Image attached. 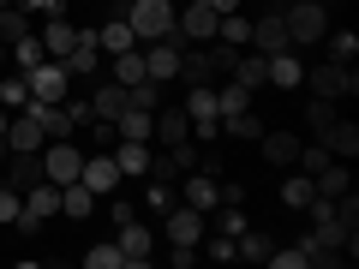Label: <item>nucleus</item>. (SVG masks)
Returning a JSON list of instances; mask_svg holds the SVG:
<instances>
[{"instance_id":"obj_1","label":"nucleus","mask_w":359,"mask_h":269,"mask_svg":"<svg viewBox=\"0 0 359 269\" xmlns=\"http://www.w3.org/2000/svg\"><path fill=\"white\" fill-rule=\"evenodd\" d=\"M233 54L240 48H228V42H192V54H180V84L192 90V84H222V78L233 72Z\"/></svg>"},{"instance_id":"obj_2","label":"nucleus","mask_w":359,"mask_h":269,"mask_svg":"<svg viewBox=\"0 0 359 269\" xmlns=\"http://www.w3.org/2000/svg\"><path fill=\"white\" fill-rule=\"evenodd\" d=\"M174 13H180L174 0H132L120 18L132 25V36H138V42H162V36H174Z\"/></svg>"},{"instance_id":"obj_3","label":"nucleus","mask_w":359,"mask_h":269,"mask_svg":"<svg viewBox=\"0 0 359 269\" xmlns=\"http://www.w3.org/2000/svg\"><path fill=\"white\" fill-rule=\"evenodd\" d=\"M282 25H287V42H294V48L330 36V13H323V0H294V13H282Z\"/></svg>"},{"instance_id":"obj_4","label":"nucleus","mask_w":359,"mask_h":269,"mask_svg":"<svg viewBox=\"0 0 359 269\" xmlns=\"http://www.w3.org/2000/svg\"><path fill=\"white\" fill-rule=\"evenodd\" d=\"M78 167H84V150H78L72 138H48V144H42V179H54V186H72Z\"/></svg>"},{"instance_id":"obj_5","label":"nucleus","mask_w":359,"mask_h":269,"mask_svg":"<svg viewBox=\"0 0 359 269\" xmlns=\"http://www.w3.org/2000/svg\"><path fill=\"white\" fill-rule=\"evenodd\" d=\"M306 84H311V96H330V102H335V96H353V90H359V72L347 60H323V66L306 72Z\"/></svg>"},{"instance_id":"obj_6","label":"nucleus","mask_w":359,"mask_h":269,"mask_svg":"<svg viewBox=\"0 0 359 269\" xmlns=\"http://www.w3.org/2000/svg\"><path fill=\"white\" fill-rule=\"evenodd\" d=\"M25 84H30V102H66V84H72V72H66L60 60H36L25 72Z\"/></svg>"},{"instance_id":"obj_7","label":"nucleus","mask_w":359,"mask_h":269,"mask_svg":"<svg viewBox=\"0 0 359 269\" xmlns=\"http://www.w3.org/2000/svg\"><path fill=\"white\" fill-rule=\"evenodd\" d=\"M216 6H210V0H192V6H186V13H174V36L180 42H210L216 36Z\"/></svg>"},{"instance_id":"obj_8","label":"nucleus","mask_w":359,"mask_h":269,"mask_svg":"<svg viewBox=\"0 0 359 269\" xmlns=\"http://www.w3.org/2000/svg\"><path fill=\"white\" fill-rule=\"evenodd\" d=\"M180 54H186V42H180V36L144 42V72H150L156 84H168V78H180Z\"/></svg>"},{"instance_id":"obj_9","label":"nucleus","mask_w":359,"mask_h":269,"mask_svg":"<svg viewBox=\"0 0 359 269\" xmlns=\"http://www.w3.org/2000/svg\"><path fill=\"white\" fill-rule=\"evenodd\" d=\"M162 233H168V245H198V240H204V209L174 204V209L162 216Z\"/></svg>"},{"instance_id":"obj_10","label":"nucleus","mask_w":359,"mask_h":269,"mask_svg":"<svg viewBox=\"0 0 359 269\" xmlns=\"http://www.w3.org/2000/svg\"><path fill=\"white\" fill-rule=\"evenodd\" d=\"M78 179H84V186H90L96 198H108V192H120V179H126V174H120V162H114V156H84Z\"/></svg>"},{"instance_id":"obj_11","label":"nucleus","mask_w":359,"mask_h":269,"mask_svg":"<svg viewBox=\"0 0 359 269\" xmlns=\"http://www.w3.org/2000/svg\"><path fill=\"white\" fill-rule=\"evenodd\" d=\"M180 204H192V209H216L222 204V179L216 174H204V167H192V174H186V186H180Z\"/></svg>"},{"instance_id":"obj_12","label":"nucleus","mask_w":359,"mask_h":269,"mask_svg":"<svg viewBox=\"0 0 359 269\" xmlns=\"http://www.w3.org/2000/svg\"><path fill=\"white\" fill-rule=\"evenodd\" d=\"M114 245H120V257H126L132 269H144V263H150V251H156V233L144 228L138 216H132L126 228H120V240H114Z\"/></svg>"},{"instance_id":"obj_13","label":"nucleus","mask_w":359,"mask_h":269,"mask_svg":"<svg viewBox=\"0 0 359 269\" xmlns=\"http://www.w3.org/2000/svg\"><path fill=\"white\" fill-rule=\"evenodd\" d=\"M60 66H66L72 78H90V72H96V66H102V48H96V30H78V42L60 54Z\"/></svg>"},{"instance_id":"obj_14","label":"nucleus","mask_w":359,"mask_h":269,"mask_svg":"<svg viewBox=\"0 0 359 269\" xmlns=\"http://www.w3.org/2000/svg\"><path fill=\"white\" fill-rule=\"evenodd\" d=\"M0 167H6V186H13V192H30L42 179V150H13Z\"/></svg>"},{"instance_id":"obj_15","label":"nucleus","mask_w":359,"mask_h":269,"mask_svg":"<svg viewBox=\"0 0 359 269\" xmlns=\"http://www.w3.org/2000/svg\"><path fill=\"white\" fill-rule=\"evenodd\" d=\"M257 150L269 167H294L299 162V132H257Z\"/></svg>"},{"instance_id":"obj_16","label":"nucleus","mask_w":359,"mask_h":269,"mask_svg":"<svg viewBox=\"0 0 359 269\" xmlns=\"http://www.w3.org/2000/svg\"><path fill=\"white\" fill-rule=\"evenodd\" d=\"M42 144H48V132H42L36 120H30L25 108H18V114L6 120V156H13V150H42Z\"/></svg>"},{"instance_id":"obj_17","label":"nucleus","mask_w":359,"mask_h":269,"mask_svg":"<svg viewBox=\"0 0 359 269\" xmlns=\"http://www.w3.org/2000/svg\"><path fill=\"white\" fill-rule=\"evenodd\" d=\"M252 48H257V54H282V48H294V42H287V25H282V13L252 18Z\"/></svg>"},{"instance_id":"obj_18","label":"nucleus","mask_w":359,"mask_h":269,"mask_svg":"<svg viewBox=\"0 0 359 269\" xmlns=\"http://www.w3.org/2000/svg\"><path fill=\"white\" fill-rule=\"evenodd\" d=\"M25 114L36 120L48 138H72V114H66V102H25Z\"/></svg>"},{"instance_id":"obj_19","label":"nucleus","mask_w":359,"mask_h":269,"mask_svg":"<svg viewBox=\"0 0 359 269\" xmlns=\"http://www.w3.org/2000/svg\"><path fill=\"white\" fill-rule=\"evenodd\" d=\"M269 84H276V90H299V84H306V66H299V48H282V54H269Z\"/></svg>"},{"instance_id":"obj_20","label":"nucleus","mask_w":359,"mask_h":269,"mask_svg":"<svg viewBox=\"0 0 359 269\" xmlns=\"http://www.w3.org/2000/svg\"><path fill=\"white\" fill-rule=\"evenodd\" d=\"M228 78H233V84H245V90H264L269 84V54H257V48L252 54H233V72Z\"/></svg>"},{"instance_id":"obj_21","label":"nucleus","mask_w":359,"mask_h":269,"mask_svg":"<svg viewBox=\"0 0 359 269\" xmlns=\"http://www.w3.org/2000/svg\"><path fill=\"white\" fill-rule=\"evenodd\" d=\"M150 156H156V150H150L144 138H114V162H120V174H126V179H132V174H150Z\"/></svg>"},{"instance_id":"obj_22","label":"nucleus","mask_w":359,"mask_h":269,"mask_svg":"<svg viewBox=\"0 0 359 269\" xmlns=\"http://www.w3.org/2000/svg\"><path fill=\"white\" fill-rule=\"evenodd\" d=\"M90 114L102 120V126H114V120L126 114V84H114V78H108V84L96 90V96H90Z\"/></svg>"},{"instance_id":"obj_23","label":"nucleus","mask_w":359,"mask_h":269,"mask_svg":"<svg viewBox=\"0 0 359 269\" xmlns=\"http://www.w3.org/2000/svg\"><path fill=\"white\" fill-rule=\"evenodd\" d=\"M156 138H162L168 150L186 144V138H192V114H186V108H156Z\"/></svg>"},{"instance_id":"obj_24","label":"nucleus","mask_w":359,"mask_h":269,"mask_svg":"<svg viewBox=\"0 0 359 269\" xmlns=\"http://www.w3.org/2000/svg\"><path fill=\"white\" fill-rule=\"evenodd\" d=\"M96 204H102V198L90 192L84 179H72V186H60V216H72V221H84V216H96Z\"/></svg>"},{"instance_id":"obj_25","label":"nucleus","mask_w":359,"mask_h":269,"mask_svg":"<svg viewBox=\"0 0 359 269\" xmlns=\"http://www.w3.org/2000/svg\"><path fill=\"white\" fill-rule=\"evenodd\" d=\"M96 48H102L108 60H114V54H132V48H138V36H132V25H126V18H108V25L96 30Z\"/></svg>"},{"instance_id":"obj_26","label":"nucleus","mask_w":359,"mask_h":269,"mask_svg":"<svg viewBox=\"0 0 359 269\" xmlns=\"http://www.w3.org/2000/svg\"><path fill=\"white\" fill-rule=\"evenodd\" d=\"M269 251H276V240H269L264 228H240L233 233V257H245V263H269Z\"/></svg>"},{"instance_id":"obj_27","label":"nucleus","mask_w":359,"mask_h":269,"mask_svg":"<svg viewBox=\"0 0 359 269\" xmlns=\"http://www.w3.org/2000/svg\"><path fill=\"white\" fill-rule=\"evenodd\" d=\"M216 42H228V48H252V18L233 6V13L216 18Z\"/></svg>"},{"instance_id":"obj_28","label":"nucleus","mask_w":359,"mask_h":269,"mask_svg":"<svg viewBox=\"0 0 359 269\" xmlns=\"http://www.w3.org/2000/svg\"><path fill=\"white\" fill-rule=\"evenodd\" d=\"M323 144H330L335 162H353V156H359V126H353V120H335V126L323 132Z\"/></svg>"},{"instance_id":"obj_29","label":"nucleus","mask_w":359,"mask_h":269,"mask_svg":"<svg viewBox=\"0 0 359 269\" xmlns=\"http://www.w3.org/2000/svg\"><path fill=\"white\" fill-rule=\"evenodd\" d=\"M311 186H318V198H341V192H353V179H347V162H323L318 174H311Z\"/></svg>"},{"instance_id":"obj_30","label":"nucleus","mask_w":359,"mask_h":269,"mask_svg":"<svg viewBox=\"0 0 359 269\" xmlns=\"http://www.w3.org/2000/svg\"><path fill=\"white\" fill-rule=\"evenodd\" d=\"M114 138H144V144H150L156 138V114H150V108H126V114L114 120Z\"/></svg>"},{"instance_id":"obj_31","label":"nucleus","mask_w":359,"mask_h":269,"mask_svg":"<svg viewBox=\"0 0 359 269\" xmlns=\"http://www.w3.org/2000/svg\"><path fill=\"white\" fill-rule=\"evenodd\" d=\"M25 209H36L42 221H48V216H60V186H54V179H36V186L25 192Z\"/></svg>"},{"instance_id":"obj_32","label":"nucleus","mask_w":359,"mask_h":269,"mask_svg":"<svg viewBox=\"0 0 359 269\" xmlns=\"http://www.w3.org/2000/svg\"><path fill=\"white\" fill-rule=\"evenodd\" d=\"M245 108H252V90L233 84V78H222L216 84V114H245Z\"/></svg>"},{"instance_id":"obj_33","label":"nucleus","mask_w":359,"mask_h":269,"mask_svg":"<svg viewBox=\"0 0 359 269\" xmlns=\"http://www.w3.org/2000/svg\"><path fill=\"white\" fill-rule=\"evenodd\" d=\"M180 108H186L192 120H222V114H216V84H192Z\"/></svg>"},{"instance_id":"obj_34","label":"nucleus","mask_w":359,"mask_h":269,"mask_svg":"<svg viewBox=\"0 0 359 269\" xmlns=\"http://www.w3.org/2000/svg\"><path fill=\"white\" fill-rule=\"evenodd\" d=\"M6 60H13V72H30L36 60H48V48H42V36H18L13 48H6Z\"/></svg>"},{"instance_id":"obj_35","label":"nucleus","mask_w":359,"mask_h":269,"mask_svg":"<svg viewBox=\"0 0 359 269\" xmlns=\"http://www.w3.org/2000/svg\"><path fill=\"white\" fill-rule=\"evenodd\" d=\"M108 72H114V84H138V78H150L144 72V48H132V54H114V60H108Z\"/></svg>"},{"instance_id":"obj_36","label":"nucleus","mask_w":359,"mask_h":269,"mask_svg":"<svg viewBox=\"0 0 359 269\" xmlns=\"http://www.w3.org/2000/svg\"><path fill=\"white\" fill-rule=\"evenodd\" d=\"M311 198H318V186H311V174H287V179H282V204H287V209H306Z\"/></svg>"},{"instance_id":"obj_37","label":"nucleus","mask_w":359,"mask_h":269,"mask_svg":"<svg viewBox=\"0 0 359 269\" xmlns=\"http://www.w3.org/2000/svg\"><path fill=\"white\" fill-rule=\"evenodd\" d=\"M72 42H78V30H72V25H66V18H48V30H42V48H48V54H54V60H60V54H66V48H72Z\"/></svg>"},{"instance_id":"obj_38","label":"nucleus","mask_w":359,"mask_h":269,"mask_svg":"<svg viewBox=\"0 0 359 269\" xmlns=\"http://www.w3.org/2000/svg\"><path fill=\"white\" fill-rule=\"evenodd\" d=\"M18 36H30V13H18V6H0V42L13 48Z\"/></svg>"},{"instance_id":"obj_39","label":"nucleus","mask_w":359,"mask_h":269,"mask_svg":"<svg viewBox=\"0 0 359 269\" xmlns=\"http://www.w3.org/2000/svg\"><path fill=\"white\" fill-rule=\"evenodd\" d=\"M144 204H150V216H156V221H162V216H168V209H174V204H180V192H174V186H168V179H150V192H144Z\"/></svg>"},{"instance_id":"obj_40","label":"nucleus","mask_w":359,"mask_h":269,"mask_svg":"<svg viewBox=\"0 0 359 269\" xmlns=\"http://www.w3.org/2000/svg\"><path fill=\"white\" fill-rule=\"evenodd\" d=\"M222 132H228V138H252V144H257V132H264V120H257L252 108H245V114H222Z\"/></svg>"},{"instance_id":"obj_41","label":"nucleus","mask_w":359,"mask_h":269,"mask_svg":"<svg viewBox=\"0 0 359 269\" xmlns=\"http://www.w3.org/2000/svg\"><path fill=\"white\" fill-rule=\"evenodd\" d=\"M84 269H126V257H120L114 240H102V245H90V251H84Z\"/></svg>"},{"instance_id":"obj_42","label":"nucleus","mask_w":359,"mask_h":269,"mask_svg":"<svg viewBox=\"0 0 359 269\" xmlns=\"http://www.w3.org/2000/svg\"><path fill=\"white\" fill-rule=\"evenodd\" d=\"M306 126L318 132V138L335 126V102H330V96H311V102H306Z\"/></svg>"},{"instance_id":"obj_43","label":"nucleus","mask_w":359,"mask_h":269,"mask_svg":"<svg viewBox=\"0 0 359 269\" xmlns=\"http://www.w3.org/2000/svg\"><path fill=\"white\" fill-rule=\"evenodd\" d=\"M0 102H6V108H25V102H30L25 72H6V78H0Z\"/></svg>"},{"instance_id":"obj_44","label":"nucleus","mask_w":359,"mask_h":269,"mask_svg":"<svg viewBox=\"0 0 359 269\" xmlns=\"http://www.w3.org/2000/svg\"><path fill=\"white\" fill-rule=\"evenodd\" d=\"M323 162H335V156H330V144H323V138H318V144H299V162H294L299 174H318Z\"/></svg>"},{"instance_id":"obj_45","label":"nucleus","mask_w":359,"mask_h":269,"mask_svg":"<svg viewBox=\"0 0 359 269\" xmlns=\"http://www.w3.org/2000/svg\"><path fill=\"white\" fill-rule=\"evenodd\" d=\"M198 245H204L210 263H233V233H210V240H198Z\"/></svg>"},{"instance_id":"obj_46","label":"nucleus","mask_w":359,"mask_h":269,"mask_svg":"<svg viewBox=\"0 0 359 269\" xmlns=\"http://www.w3.org/2000/svg\"><path fill=\"white\" fill-rule=\"evenodd\" d=\"M18 209H25V192H13V186H0V228H13Z\"/></svg>"},{"instance_id":"obj_47","label":"nucleus","mask_w":359,"mask_h":269,"mask_svg":"<svg viewBox=\"0 0 359 269\" xmlns=\"http://www.w3.org/2000/svg\"><path fill=\"white\" fill-rule=\"evenodd\" d=\"M269 263L276 269H306L311 257H306V245H287V251H269Z\"/></svg>"},{"instance_id":"obj_48","label":"nucleus","mask_w":359,"mask_h":269,"mask_svg":"<svg viewBox=\"0 0 359 269\" xmlns=\"http://www.w3.org/2000/svg\"><path fill=\"white\" fill-rule=\"evenodd\" d=\"M102 204H108V221H114V228H126V221H132V216H138V204H120V198H114V192H108V198H102Z\"/></svg>"},{"instance_id":"obj_49","label":"nucleus","mask_w":359,"mask_h":269,"mask_svg":"<svg viewBox=\"0 0 359 269\" xmlns=\"http://www.w3.org/2000/svg\"><path fill=\"white\" fill-rule=\"evenodd\" d=\"M18 13H48V18H60L66 13V0H13Z\"/></svg>"},{"instance_id":"obj_50","label":"nucleus","mask_w":359,"mask_h":269,"mask_svg":"<svg viewBox=\"0 0 359 269\" xmlns=\"http://www.w3.org/2000/svg\"><path fill=\"white\" fill-rule=\"evenodd\" d=\"M330 48H335V60H353V54H359V36H353V30H335Z\"/></svg>"},{"instance_id":"obj_51","label":"nucleus","mask_w":359,"mask_h":269,"mask_svg":"<svg viewBox=\"0 0 359 269\" xmlns=\"http://www.w3.org/2000/svg\"><path fill=\"white\" fill-rule=\"evenodd\" d=\"M168 263H174V269H192L198 263V245H168Z\"/></svg>"},{"instance_id":"obj_52","label":"nucleus","mask_w":359,"mask_h":269,"mask_svg":"<svg viewBox=\"0 0 359 269\" xmlns=\"http://www.w3.org/2000/svg\"><path fill=\"white\" fill-rule=\"evenodd\" d=\"M13 228L25 233V240H36V233H42V216H36V209H18V221H13Z\"/></svg>"},{"instance_id":"obj_53","label":"nucleus","mask_w":359,"mask_h":269,"mask_svg":"<svg viewBox=\"0 0 359 269\" xmlns=\"http://www.w3.org/2000/svg\"><path fill=\"white\" fill-rule=\"evenodd\" d=\"M192 138L198 144H216L222 138V120H192Z\"/></svg>"},{"instance_id":"obj_54","label":"nucleus","mask_w":359,"mask_h":269,"mask_svg":"<svg viewBox=\"0 0 359 269\" xmlns=\"http://www.w3.org/2000/svg\"><path fill=\"white\" fill-rule=\"evenodd\" d=\"M0 162H6V138H0Z\"/></svg>"},{"instance_id":"obj_55","label":"nucleus","mask_w":359,"mask_h":269,"mask_svg":"<svg viewBox=\"0 0 359 269\" xmlns=\"http://www.w3.org/2000/svg\"><path fill=\"white\" fill-rule=\"evenodd\" d=\"M0 66H6V42H0Z\"/></svg>"},{"instance_id":"obj_56","label":"nucleus","mask_w":359,"mask_h":269,"mask_svg":"<svg viewBox=\"0 0 359 269\" xmlns=\"http://www.w3.org/2000/svg\"><path fill=\"white\" fill-rule=\"evenodd\" d=\"M0 6H13V0H0Z\"/></svg>"}]
</instances>
